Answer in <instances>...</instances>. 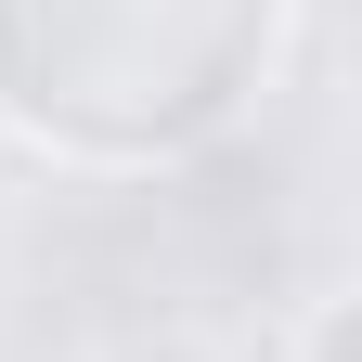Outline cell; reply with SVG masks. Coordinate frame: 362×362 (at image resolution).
Returning <instances> with one entry per match:
<instances>
[{
    "label": "cell",
    "instance_id": "obj_1",
    "mask_svg": "<svg viewBox=\"0 0 362 362\" xmlns=\"http://www.w3.org/2000/svg\"><path fill=\"white\" fill-rule=\"evenodd\" d=\"M298 0H0V143L78 181H156L233 143Z\"/></svg>",
    "mask_w": 362,
    "mask_h": 362
},
{
    "label": "cell",
    "instance_id": "obj_2",
    "mask_svg": "<svg viewBox=\"0 0 362 362\" xmlns=\"http://www.w3.org/2000/svg\"><path fill=\"white\" fill-rule=\"evenodd\" d=\"M272 362H362V298H349V285L298 298V324L272 337Z\"/></svg>",
    "mask_w": 362,
    "mask_h": 362
},
{
    "label": "cell",
    "instance_id": "obj_3",
    "mask_svg": "<svg viewBox=\"0 0 362 362\" xmlns=\"http://www.w3.org/2000/svg\"><path fill=\"white\" fill-rule=\"evenodd\" d=\"M90 362H220V349H207L194 324H129L117 349H90Z\"/></svg>",
    "mask_w": 362,
    "mask_h": 362
}]
</instances>
